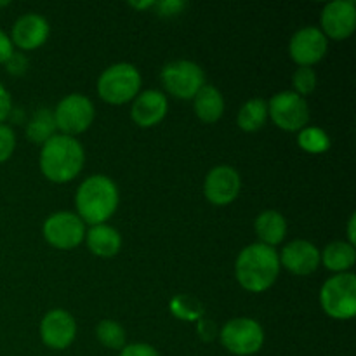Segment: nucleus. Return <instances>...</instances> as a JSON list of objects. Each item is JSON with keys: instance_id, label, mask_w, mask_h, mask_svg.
<instances>
[{"instance_id": "nucleus-33", "label": "nucleus", "mask_w": 356, "mask_h": 356, "mask_svg": "<svg viewBox=\"0 0 356 356\" xmlns=\"http://www.w3.org/2000/svg\"><path fill=\"white\" fill-rule=\"evenodd\" d=\"M14 54V45L10 37L3 30H0V65L7 61Z\"/></svg>"}, {"instance_id": "nucleus-30", "label": "nucleus", "mask_w": 356, "mask_h": 356, "mask_svg": "<svg viewBox=\"0 0 356 356\" xmlns=\"http://www.w3.org/2000/svg\"><path fill=\"white\" fill-rule=\"evenodd\" d=\"M153 7L159 10L160 16L169 17V16H177V14L186 7V3H184L183 0H162V2H155V6Z\"/></svg>"}, {"instance_id": "nucleus-36", "label": "nucleus", "mask_w": 356, "mask_h": 356, "mask_svg": "<svg viewBox=\"0 0 356 356\" xmlns=\"http://www.w3.org/2000/svg\"><path fill=\"white\" fill-rule=\"evenodd\" d=\"M129 6L134 7V9H149V7L155 6L153 0H145V2H129Z\"/></svg>"}, {"instance_id": "nucleus-32", "label": "nucleus", "mask_w": 356, "mask_h": 356, "mask_svg": "<svg viewBox=\"0 0 356 356\" xmlns=\"http://www.w3.org/2000/svg\"><path fill=\"white\" fill-rule=\"evenodd\" d=\"M10 111H13V99H10L9 90L0 83V124L9 117Z\"/></svg>"}, {"instance_id": "nucleus-9", "label": "nucleus", "mask_w": 356, "mask_h": 356, "mask_svg": "<svg viewBox=\"0 0 356 356\" xmlns=\"http://www.w3.org/2000/svg\"><path fill=\"white\" fill-rule=\"evenodd\" d=\"M221 344L236 356L256 355L264 344V330L254 318H233L219 332Z\"/></svg>"}, {"instance_id": "nucleus-2", "label": "nucleus", "mask_w": 356, "mask_h": 356, "mask_svg": "<svg viewBox=\"0 0 356 356\" xmlns=\"http://www.w3.org/2000/svg\"><path fill=\"white\" fill-rule=\"evenodd\" d=\"M280 268L277 250L257 242L240 250L235 261V277L247 292L259 294L277 282Z\"/></svg>"}, {"instance_id": "nucleus-19", "label": "nucleus", "mask_w": 356, "mask_h": 356, "mask_svg": "<svg viewBox=\"0 0 356 356\" xmlns=\"http://www.w3.org/2000/svg\"><path fill=\"white\" fill-rule=\"evenodd\" d=\"M254 232L261 240L259 243L275 247L284 242L285 235H287V221L280 212L264 211L254 221Z\"/></svg>"}, {"instance_id": "nucleus-14", "label": "nucleus", "mask_w": 356, "mask_h": 356, "mask_svg": "<svg viewBox=\"0 0 356 356\" xmlns=\"http://www.w3.org/2000/svg\"><path fill=\"white\" fill-rule=\"evenodd\" d=\"M242 188L240 174L229 165H218L207 174L204 181V193L211 204L228 205L236 200Z\"/></svg>"}, {"instance_id": "nucleus-13", "label": "nucleus", "mask_w": 356, "mask_h": 356, "mask_svg": "<svg viewBox=\"0 0 356 356\" xmlns=\"http://www.w3.org/2000/svg\"><path fill=\"white\" fill-rule=\"evenodd\" d=\"M42 343L56 351L66 350L76 337V322L65 309H51L40 322Z\"/></svg>"}, {"instance_id": "nucleus-18", "label": "nucleus", "mask_w": 356, "mask_h": 356, "mask_svg": "<svg viewBox=\"0 0 356 356\" xmlns=\"http://www.w3.org/2000/svg\"><path fill=\"white\" fill-rule=\"evenodd\" d=\"M87 249L97 257H113L120 252L122 236L113 226L96 225L86 232Z\"/></svg>"}, {"instance_id": "nucleus-16", "label": "nucleus", "mask_w": 356, "mask_h": 356, "mask_svg": "<svg viewBox=\"0 0 356 356\" xmlns=\"http://www.w3.org/2000/svg\"><path fill=\"white\" fill-rule=\"evenodd\" d=\"M51 26L44 16L37 13L23 14L16 19L10 30V42L23 51H33L47 42Z\"/></svg>"}, {"instance_id": "nucleus-27", "label": "nucleus", "mask_w": 356, "mask_h": 356, "mask_svg": "<svg viewBox=\"0 0 356 356\" xmlns=\"http://www.w3.org/2000/svg\"><path fill=\"white\" fill-rule=\"evenodd\" d=\"M292 86H294V92L299 96H308L316 89V73L315 70L309 66H299L296 70L294 76H292Z\"/></svg>"}, {"instance_id": "nucleus-21", "label": "nucleus", "mask_w": 356, "mask_h": 356, "mask_svg": "<svg viewBox=\"0 0 356 356\" xmlns=\"http://www.w3.org/2000/svg\"><path fill=\"white\" fill-rule=\"evenodd\" d=\"M320 263H322L327 270L334 271L336 275L348 273L356 263L355 245L343 242V240L329 243V245L320 252Z\"/></svg>"}, {"instance_id": "nucleus-35", "label": "nucleus", "mask_w": 356, "mask_h": 356, "mask_svg": "<svg viewBox=\"0 0 356 356\" xmlns=\"http://www.w3.org/2000/svg\"><path fill=\"white\" fill-rule=\"evenodd\" d=\"M355 225H356V216L351 214L350 221H348V243L355 245L356 243V232H355Z\"/></svg>"}, {"instance_id": "nucleus-11", "label": "nucleus", "mask_w": 356, "mask_h": 356, "mask_svg": "<svg viewBox=\"0 0 356 356\" xmlns=\"http://www.w3.org/2000/svg\"><path fill=\"white\" fill-rule=\"evenodd\" d=\"M329 49V38L322 33L320 28L305 26L292 35L289 42V54L292 61L299 66L316 65L322 61L323 56L327 54Z\"/></svg>"}, {"instance_id": "nucleus-23", "label": "nucleus", "mask_w": 356, "mask_h": 356, "mask_svg": "<svg viewBox=\"0 0 356 356\" xmlns=\"http://www.w3.org/2000/svg\"><path fill=\"white\" fill-rule=\"evenodd\" d=\"M56 122L54 115L47 108H42V110L35 111V115L31 117V120L26 125V138L30 139V143L35 145H44L45 141L52 138L56 134Z\"/></svg>"}, {"instance_id": "nucleus-25", "label": "nucleus", "mask_w": 356, "mask_h": 356, "mask_svg": "<svg viewBox=\"0 0 356 356\" xmlns=\"http://www.w3.org/2000/svg\"><path fill=\"white\" fill-rule=\"evenodd\" d=\"M96 337L104 348L110 350H122L125 346V334L124 327L120 323L113 322V320H101L96 327Z\"/></svg>"}, {"instance_id": "nucleus-3", "label": "nucleus", "mask_w": 356, "mask_h": 356, "mask_svg": "<svg viewBox=\"0 0 356 356\" xmlns=\"http://www.w3.org/2000/svg\"><path fill=\"white\" fill-rule=\"evenodd\" d=\"M118 188L111 177L96 174L82 181L75 195L76 216L90 226L106 225L118 207Z\"/></svg>"}, {"instance_id": "nucleus-17", "label": "nucleus", "mask_w": 356, "mask_h": 356, "mask_svg": "<svg viewBox=\"0 0 356 356\" xmlns=\"http://www.w3.org/2000/svg\"><path fill=\"white\" fill-rule=\"evenodd\" d=\"M167 111H169V101H167L165 94L160 92V90L149 89L143 90L134 97L131 108V118L136 125L148 129L159 125L165 118Z\"/></svg>"}, {"instance_id": "nucleus-1", "label": "nucleus", "mask_w": 356, "mask_h": 356, "mask_svg": "<svg viewBox=\"0 0 356 356\" xmlns=\"http://www.w3.org/2000/svg\"><path fill=\"white\" fill-rule=\"evenodd\" d=\"M86 162V152L79 139L65 134H54L42 145L38 165L51 183L63 184L75 179Z\"/></svg>"}, {"instance_id": "nucleus-6", "label": "nucleus", "mask_w": 356, "mask_h": 356, "mask_svg": "<svg viewBox=\"0 0 356 356\" xmlns=\"http://www.w3.org/2000/svg\"><path fill=\"white\" fill-rule=\"evenodd\" d=\"M52 115H54L56 129L59 131V134L75 138L92 125L96 111H94V104L89 97L75 92L63 97Z\"/></svg>"}, {"instance_id": "nucleus-5", "label": "nucleus", "mask_w": 356, "mask_h": 356, "mask_svg": "<svg viewBox=\"0 0 356 356\" xmlns=\"http://www.w3.org/2000/svg\"><path fill=\"white\" fill-rule=\"evenodd\" d=\"M320 306L334 320H350L356 315V277L337 273L320 289Z\"/></svg>"}, {"instance_id": "nucleus-26", "label": "nucleus", "mask_w": 356, "mask_h": 356, "mask_svg": "<svg viewBox=\"0 0 356 356\" xmlns=\"http://www.w3.org/2000/svg\"><path fill=\"white\" fill-rule=\"evenodd\" d=\"M298 145L301 146L305 152L318 155V153L327 152L330 148V138L323 129L320 127H305L299 131Z\"/></svg>"}, {"instance_id": "nucleus-15", "label": "nucleus", "mask_w": 356, "mask_h": 356, "mask_svg": "<svg viewBox=\"0 0 356 356\" xmlns=\"http://www.w3.org/2000/svg\"><path fill=\"white\" fill-rule=\"evenodd\" d=\"M280 266L298 277H308L320 266V250L308 240H292L282 249L278 256Z\"/></svg>"}, {"instance_id": "nucleus-24", "label": "nucleus", "mask_w": 356, "mask_h": 356, "mask_svg": "<svg viewBox=\"0 0 356 356\" xmlns=\"http://www.w3.org/2000/svg\"><path fill=\"white\" fill-rule=\"evenodd\" d=\"M170 312L176 318L183 320V322H198V320L204 318L205 309L197 298L181 294L170 301Z\"/></svg>"}, {"instance_id": "nucleus-29", "label": "nucleus", "mask_w": 356, "mask_h": 356, "mask_svg": "<svg viewBox=\"0 0 356 356\" xmlns=\"http://www.w3.org/2000/svg\"><path fill=\"white\" fill-rule=\"evenodd\" d=\"M120 356H160L159 351L146 343H132L125 344L120 350Z\"/></svg>"}, {"instance_id": "nucleus-34", "label": "nucleus", "mask_w": 356, "mask_h": 356, "mask_svg": "<svg viewBox=\"0 0 356 356\" xmlns=\"http://www.w3.org/2000/svg\"><path fill=\"white\" fill-rule=\"evenodd\" d=\"M198 332H200V337L204 341H212L216 337V334H218V330L212 325V322L202 318L198 320Z\"/></svg>"}, {"instance_id": "nucleus-12", "label": "nucleus", "mask_w": 356, "mask_h": 356, "mask_svg": "<svg viewBox=\"0 0 356 356\" xmlns=\"http://www.w3.org/2000/svg\"><path fill=\"white\" fill-rule=\"evenodd\" d=\"M322 33L332 40L351 37L356 28V3L353 0H334L322 9Z\"/></svg>"}, {"instance_id": "nucleus-28", "label": "nucleus", "mask_w": 356, "mask_h": 356, "mask_svg": "<svg viewBox=\"0 0 356 356\" xmlns=\"http://www.w3.org/2000/svg\"><path fill=\"white\" fill-rule=\"evenodd\" d=\"M16 149V134L6 124H0V163L7 162Z\"/></svg>"}, {"instance_id": "nucleus-10", "label": "nucleus", "mask_w": 356, "mask_h": 356, "mask_svg": "<svg viewBox=\"0 0 356 356\" xmlns=\"http://www.w3.org/2000/svg\"><path fill=\"white\" fill-rule=\"evenodd\" d=\"M42 233L49 245L70 250L79 247L86 238V222L75 212H56L45 219Z\"/></svg>"}, {"instance_id": "nucleus-20", "label": "nucleus", "mask_w": 356, "mask_h": 356, "mask_svg": "<svg viewBox=\"0 0 356 356\" xmlns=\"http://www.w3.org/2000/svg\"><path fill=\"white\" fill-rule=\"evenodd\" d=\"M193 110L205 124H214L225 113V97L214 86L205 83L193 97Z\"/></svg>"}, {"instance_id": "nucleus-22", "label": "nucleus", "mask_w": 356, "mask_h": 356, "mask_svg": "<svg viewBox=\"0 0 356 356\" xmlns=\"http://www.w3.org/2000/svg\"><path fill=\"white\" fill-rule=\"evenodd\" d=\"M268 120V103L261 97H252L242 104L238 111V127L245 132H256L264 127Z\"/></svg>"}, {"instance_id": "nucleus-37", "label": "nucleus", "mask_w": 356, "mask_h": 356, "mask_svg": "<svg viewBox=\"0 0 356 356\" xmlns=\"http://www.w3.org/2000/svg\"><path fill=\"white\" fill-rule=\"evenodd\" d=\"M6 6H9V2H0V7H6Z\"/></svg>"}, {"instance_id": "nucleus-31", "label": "nucleus", "mask_w": 356, "mask_h": 356, "mask_svg": "<svg viewBox=\"0 0 356 356\" xmlns=\"http://www.w3.org/2000/svg\"><path fill=\"white\" fill-rule=\"evenodd\" d=\"M3 65H6L7 72L13 73V75H23V73L28 70V59L26 56L14 52V54L10 56Z\"/></svg>"}, {"instance_id": "nucleus-8", "label": "nucleus", "mask_w": 356, "mask_h": 356, "mask_svg": "<svg viewBox=\"0 0 356 356\" xmlns=\"http://www.w3.org/2000/svg\"><path fill=\"white\" fill-rule=\"evenodd\" d=\"M163 87L177 99H193L195 94L205 86V73L200 65L188 59L167 63L160 73Z\"/></svg>"}, {"instance_id": "nucleus-7", "label": "nucleus", "mask_w": 356, "mask_h": 356, "mask_svg": "<svg viewBox=\"0 0 356 356\" xmlns=\"http://www.w3.org/2000/svg\"><path fill=\"white\" fill-rule=\"evenodd\" d=\"M268 117L282 131L299 132L309 124L308 101L294 90H282L268 103Z\"/></svg>"}, {"instance_id": "nucleus-4", "label": "nucleus", "mask_w": 356, "mask_h": 356, "mask_svg": "<svg viewBox=\"0 0 356 356\" xmlns=\"http://www.w3.org/2000/svg\"><path fill=\"white\" fill-rule=\"evenodd\" d=\"M141 73L131 63H115L97 79V94L110 104H125L134 101L141 89Z\"/></svg>"}]
</instances>
